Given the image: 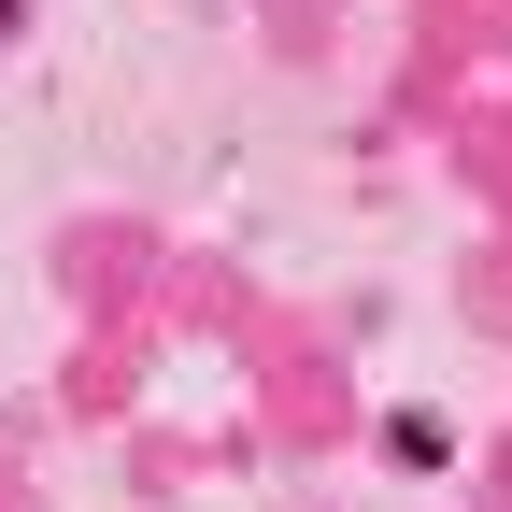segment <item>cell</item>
Masks as SVG:
<instances>
[{"label":"cell","instance_id":"6da1fadb","mask_svg":"<svg viewBox=\"0 0 512 512\" xmlns=\"http://www.w3.org/2000/svg\"><path fill=\"white\" fill-rule=\"evenodd\" d=\"M15 15H29V0H0V29H15Z\"/></svg>","mask_w":512,"mask_h":512}]
</instances>
